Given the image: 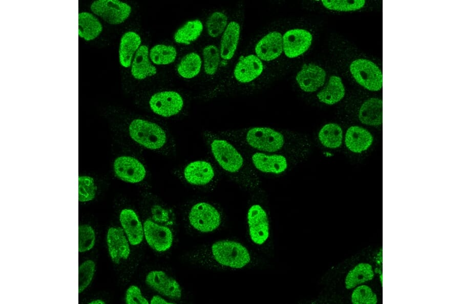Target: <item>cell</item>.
<instances>
[{"label": "cell", "instance_id": "1", "mask_svg": "<svg viewBox=\"0 0 461 304\" xmlns=\"http://www.w3.org/2000/svg\"><path fill=\"white\" fill-rule=\"evenodd\" d=\"M203 138L213 162L220 172L242 188L254 190L259 179L240 147L216 131L205 130Z\"/></svg>", "mask_w": 461, "mask_h": 304}, {"label": "cell", "instance_id": "2", "mask_svg": "<svg viewBox=\"0 0 461 304\" xmlns=\"http://www.w3.org/2000/svg\"><path fill=\"white\" fill-rule=\"evenodd\" d=\"M264 63L247 47L234 60L224 75L209 87L205 99L250 94L265 71Z\"/></svg>", "mask_w": 461, "mask_h": 304}, {"label": "cell", "instance_id": "3", "mask_svg": "<svg viewBox=\"0 0 461 304\" xmlns=\"http://www.w3.org/2000/svg\"><path fill=\"white\" fill-rule=\"evenodd\" d=\"M216 132L239 146L262 152L279 153L286 144L285 135L269 127L252 126Z\"/></svg>", "mask_w": 461, "mask_h": 304}, {"label": "cell", "instance_id": "4", "mask_svg": "<svg viewBox=\"0 0 461 304\" xmlns=\"http://www.w3.org/2000/svg\"><path fill=\"white\" fill-rule=\"evenodd\" d=\"M124 132L131 139L143 147L165 153L175 148L169 133L158 123L134 118L124 121Z\"/></svg>", "mask_w": 461, "mask_h": 304}, {"label": "cell", "instance_id": "5", "mask_svg": "<svg viewBox=\"0 0 461 304\" xmlns=\"http://www.w3.org/2000/svg\"><path fill=\"white\" fill-rule=\"evenodd\" d=\"M244 17V5L242 3H238L230 15L228 24L220 37L218 45L221 59L220 70L216 82L224 75L235 60L241 38Z\"/></svg>", "mask_w": 461, "mask_h": 304}, {"label": "cell", "instance_id": "6", "mask_svg": "<svg viewBox=\"0 0 461 304\" xmlns=\"http://www.w3.org/2000/svg\"><path fill=\"white\" fill-rule=\"evenodd\" d=\"M213 259L219 265L232 268H241L250 260V254L241 244L233 241L223 240L211 246Z\"/></svg>", "mask_w": 461, "mask_h": 304}, {"label": "cell", "instance_id": "7", "mask_svg": "<svg viewBox=\"0 0 461 304\" xmlns=\"http://www.w3.org/2000/svg\"><path fill=\"white\" fill-rule=\"evenodd\" d=\"M239 146L257 173L259 172L279 175L285 172L288 168L287 158L282 154L265 153Z\"/></svg>", "mask_w": 461, "mask_h": 304}, {"label": "cell", "instance_id": "8", "mask_svg": "<svg viewBox=\"0 0 461 304\" xmlns=\"http://www.w3.org/2000/svg\"><path fill=\"white\" fill-rule=\"evenodd\" d=\"M219 172L213 161L197 160L185 165L181 175L183 180L191 185L212 187L219 181Z\"/></svg>", "mask_w": 461, "mask_h": 304}, {"label": "cell", "instance_id": "9", "mask_svg": "<svg viewBox=\"0 0 461 304\" xmlns=\"http://www.w3.org/2000/svg\"><path fill=\"white\" fill-rule=\"evenodd\" d=\"M188 219L191 225L201 232H210L218 228L221 222V214L213 204L199 202L190 209Z\"/></svg>", "mask_w": 461, "mask_h": 304}, {"label": "cell", "instance_id": "10", "mask_svg": "<svg viewBox=\"0 0 461 304\" xmlns=\"http://www.w3.org/2000/svg\"><path fill=\"white\" fill-rule=\"evenodd\" d=\"M283 35L272 30L250 42L247 48L264 63L278 59L283 53Z\"/></svg>", "mask_w": 461, "mask_h": 304}, {"label": "cell", "instance_id": "11", "mask_svg": "<svg viewBox=\"0 0 461 304\" xmlns=\"http://www.w3.org/2000/svg\"><path fill=\"white\" fill-rule=\"evenodd\" d=\"M350 71L356 81L365 88L378 91L382 88V73L372 61L365 59L354 60L350 66Z\"/></svg>", "mask_w": 461, "mask_h": 304}, {"label": "cell", "instance_id": "12", "mask_svg": "<svg viewBox=\"0 0 461 304\" xmlns=\"http://www.w3.org/2000/svg\"><path fill=\"white\" fill-rule=\"evenodd\" d=\"M91 11L106 23L117 25L130 16L132 8L128 4L117 0H97L90 5Z\"/></svg>", "mask_w": 461, "mask_h": 304}, {"label": "cell", "instance_id": "13", "mask_svg": "<svg viewBox=\"0 0 461 304\" xmlns=\"http://www.w3.org/2000/svg\"><path fill=\"white\" fill-rule=\"evenodd\" d=\"M249 234L252 241L256 245L263 246L270 237V224L265 208L259 204H253L247 212Z\"/></svg>", "mask_w": 461, "mask_h": 304}, {"label": "cell", "instance_id": "14", "mask_svg": "<svg viewBox=\"0 0 461 304\" xmlns=\"http://www.w3.org/2000/svg\"><path fill=\"white\" fill-rule=\"evenodd\" d=\"M149 104L155 114L164 117L178 115L182 111L184 102L182 96L174 91H165L153 95Z\"/></svg>", "mask_w": 461, "mask_h": 304}, {"label": "cell", "instance_id": "15", "mask_svg": "<svg viewBox=\"0 0 461 304\" xmlns=\"http://www.w3.org/2000/svg\"><path fill=\"white\" fill-rule=\"evenodd\" d=\"M113 169L117 177L128 183H140L146 176V170L143 164L131 156L124 155L116 158L114 162Z\"/></svg>", "mask_w": 461, "mask_h": 304}, {"label": "cell", "instance_id": "16", "mask_svg": "<svg viewBox=\"0 0 461 304\" xmlns=\"http://www.w3.org/2000/svg\"><path fill=\"white\" fill-rule=\"evenodd\" d=\"M143 226L146 242L153 250L162 252L171 247L173 235L168 226L158 224L151 219L146 220Z\"/></svg>", "mask_w": 461, "mask_h": 304}, {"label": "cell", "instance_id": "17", "mask_svg": "<svg viewBox=\"0 0 461 304\" xmlns=\"http://www.w3.org/2000/svg\"><path fill=\"white\" fill-rule=\"evenodd\" d=\"M145 281L148 287L161 295L174 300L181 297L182 290L179 283L162 270L149 272Z\"/></svg>", "mask_w": 461, "mask_h": 304}, {"label": "cell", "instance_id": "18", "mask_svg": "<svg viewBox=\"0 0 461 304\" xmlns=\"http://www.w3.org/2000/svg\"><path fill=\"white\" fill-rule=\"evenodd\" d=\"M283 52L288 58H296L304 53L310 47L312 36L307 30L293 29L287 30L282 36Z\"/></svg>", "mask_w": 461, "mask_h": 304}, {"label": "cell", "instance_id": "19", "mask_svg": "<svg viewBox=\"0 0 461 304\" xmlns=\"http://www.w3.org/2000/svg\"><path fill=\"white\" fill-rule=\"evenodd\" d=\"M106 242L112 262L119 264L130 256V242L122 227H112L107 232Z\"/></svg>", "mask_w": 461, "mask_h": 304}, {"label": "cell", "instance_id": "20", "mask_svg": "<svg viewBox=\"0 0 461 304\" xmlns=\"http://www.w3.org/2000/svg\"><path fill=\"white\" fill-rule=\"evenodd\" d=\"M326 76V72L322 68L309 63L302 66L296 79L301 90L310 93L316 91L324 84Z\"/></svg>", "mask_w": 461, "mask_h": 304}, {"label": "cell", "instance_id": "21", "mask_svg": "<svg viewBox=\"0 0 461 304\" xmlns=\"http://www.w3.org/2000/svg\"><path fill=\"white\" fill-rule=\"evenodd\" d=\"M119 219L130 244L133 246L140 244L144 238L143 226L135 211L124 208L120 211Z\"/></svg>", "mask_w": 461, "mask_h": 304}, {"label": "cell", "instance_id": "22", "mask_svg": "<svg viewBox=\"0 0 461 304\" xmlns=\"http://www.w3.org/2000/svg\"><path fill=\"white\" fill-rule=\"evenodd\" d=\"M202 54L203 71L210 87L217 81L220 73L221 59L219 47L215 44H207L203 48Z\"/></svg>", "mask_w": 461, "mask_h": 304}, {"label": "cell", "instance_id": "23", "mask_svg": "<svg viewBox=\"0 0 461 304\" xmlns=\"http://www.w3.org/2000/svg\"><path fill=\"white\" fill-rule=\"evenodd\" d=\"M373 137L366 129L351 126L346 131L345 143L347 148L354 153H361L371 145Z\"/></svg>", "mask_w": 461, "mask_h": 304}, {"label": "cell", "instance_id": "24", "mask_svg": "<svg viewBox=\"0 0 461 304\" xmlns=\"http://www.w3.org/2000/svg\"><path fill=\"white\" fill-rule=\"evenodd\" d=\"M131 72L133 77L138 80L145 79L157 73L156 67L150 60L149 49L146 46H141L135 53L131 63Z\"/></svg>", "mask_w": 461, "mask_h": 304}, {"label": "cell", "instance_id": "25", "mask_svg": "<svg viewBox=\"0 0 461 304\" xmlns=\"http://www.w3.org/2000/svg\"><path fill=\"white\" fill-rule=\"evenodd\" d=\"M141 43L140 36L134 31H128L122 36L119 48V60L124 68L130 67L134 54Z\"/></svg>", "mask_w": 461, "mask_h": 304}, {"label": "cell", "instance_id": "26", "mask_svg": "<svg viewBox=\"0 0 461 304\" xmlns=\"http://www.w3.org/2000/svg\"><path fill=\"white\" fill-rule=\"evenodd\" d=\"M99 19L92 13L81 12L78 13V36L89 41L96 38L102 31Z\"/></svg>", "mask_w": 461, "mask_h": 304}, {"label": "cell", "instance_id": "27", "mask_svg": "<svg viewBox=\"0 0 461 304\" xmlns=\"http://www.w3.org/2000/svg\"><path fill=\"white\" fill-rule=\"evenodd\" d=\"M382 100L371 98L366 100L359 112V119L369 126H379L382 123Z\"/></svg>", "mask_w": 461, "mask_h": 304}, {"label": "cell", "instance_id": "28", "mask_svg": "<svg viewBox=\"0 0 461 304\" xmlns=\"http://www.w3.org/2000/svg\"><path fill=\"white\" fill-rule=\"evenodd\" d=\"M345 91L341 78L333 75L330 77L327 85L317 95L320 102L333 105L340 101L344 97Z\"/></svg>", "mask_w": 461, "mask_h": 304}, {"label": "cell", "instance_id": "29", "mask_svg": "<svg viewBox=\"0 0 461 304\" xmlns=\"http://www.w3.org/2000/svg\"><path fill=\"white\" fill-rule=\"evenodd\" d=\"M204 25L200 19L188 20L176 31L174 39L177 44L189 45L200 37Z\"/></svg>", "mask_w": 461, "mask_h": 304}, {"label": "cell", "instance_id": "30", "mask_svg": "<svg viewBox=\"0 0 461 304\" xmlns=\"http://www.w3.org/2000/svg\"><path fill=\"white\" fill-rule=\"evenodd\" d=\"M202 68L201 56L196 52H191L182 57L177 66L176 70L181 77L190 79L198 76Z\"/></svg>", "mask_w": 461, "mask_h": 304}, {"label": "cell", "instance_id": "31", "mask_svg": "<svg viewBox=\"0 0 461 304\" xmlns=\"http://www.w3.org/2000/svg\"><path fill=\"white\" fill-rule=\"evenodd\" d=\"M229 16L222 10H216L210 13L205 21L208 36L214 39L220 37L228 24Z\"/></svg>", "mask_w": 461, "mask_h": 304}, {"label": "cell", "instance_id": "32", "mask_svg": "<svg viewBox=\"0 0 461 304\" xmlns=\"http://www.w3.org/2000/svg\"><path fill=\"white\" fill-rule=\"evenodd\" d=\"M321 144L330 149H336L342 144L343 135L341 127L335 123H328L323 125L318 133Z\"/></svg>", "mask_w": 461, "mask_h": 304}, {"label": "cell", "instance_id": "33", "mask_svg": "<svg viewBox=\"0 0 461 304\" xmlns=\"http://www.w3.org/2000/svg\"><path fill=\"white\" fill-rule=\"evenodd\" d=\"M177 55V50L174 47L163 44L154 46L149 52L151 60L157 65L172 63L176 60Z\"/></svg>", "mask_w": 461, "mask_h": 304}, {"label": "cell", "instance_id": "34", "mask_svg": "<svg viewBox=\"0 0 461 304\" xmlns=\"http://www.w3.org/2000/svg\"><path fill=\"white\" fill-rule=\"evenodd\" d=\"M350 296L353 304H375L378 302L376 294L368 285L362 284L352 289Z\"/></svg>", "mask_w": 461, "mask_h": 304}, {"label": "cell", "instance_id": "35", "mask_svg": "<svg viewBox=\"0 0 461 304\" xmlns=\"http://www.w3.org/2000/svg\"><path fill=\"white\" fill-rule=\"evenodd\" d=\"M151 220L155 223L168 226L173 225L174 213L169 208L159 203H155L150 207Z\"/></svg>", "mask_w": 461, "mask_h": 304}, {"label": "cell", "instance_id": "36", "mask_svg": "<svg viewBox=\"0 0 461 304\" xmlns=\"http://www.w3.org/2000/svg\"><path fill=\"white\" fill-rule=\"evenodd\" d=\"M95 243V233L93 228L87 224L78 227V251L85 252L92 249Z\"/></svg>", "mask_w": 461, "mask_h": 304}, {"label": "cell", "instance_id": "37", "mask_svg": "<svg viewBox=\"0 0 461 304\" xmlns=\"http://www.w3.org/2000/svg\"><path fill=\"white\" fill-rule=\"evenodd\" d=\"M95 271V264L91 259L83 262L78 269V293L82 292L90 284Z\"/></svg>", "mask_w": 461, "mask_h": 304}, {"label": "cell", "instance_id": "38", "mask_svg": "<svg viewBox=\"0 0 461 304\" xmlns=\"http://www.w3.org/2000/svg\"><path fill=\"white\" fill-rule=\"evenodd\" d=\"M96 186L94 180L89 176L78 178V200L81 202L92 200L96 193Z\"/></svg>", "mask_w": 461, "mask_h": 304}, {"label": "cell", "instance_id": "39", "mask_svg": "<svg viewBox=\"0 0 461 304\" xmlns=\"http://www.w3.org/2000/svg\"><path fill=\"white\" fill-rule=\"evenodd\" d=\"M322 4L326 8L334 11H350L362 8L365 1H322Z\"/></svg>", "mask_w": 461, "mask_h": 304}, {"label": "cell", "instance_id": "40", "mask_svg": "<svg viewBox=\"0 0 461 304\" xmlns=\"http://www.w3.org/2000/svg\"><path fill=\"white\" fill-rule=\"evenodd\" d=\"M125 301L128 304H148L149 301L143 296L140 289L135 285H131L127 289Z\"/></svg>", "mask_w": 461, "mask_h": 304}, {"label": "cell", "instance_id": "41", "mask_svg": "<svg viewBox=\"0 0 461 304\" xmlns=\"http://www.w3.org/2000/svg\"><path fill=\"white\" fill-rule=\"evenodd\" d=\"M150 303L152 304H171L173 303V302L167 301L163 298H162L161 296L159 295H154L150 301Z\"/></svg>", "mask_w": 461, "mask_h": 304}, {"label": "cell", "instance_id": "42", "mask_svg": "<svg viewBox=\"0 0 461 304\" xmlns=\"http://www.w3.org/2000/svg\"><path fill=\"white\" fill-rule=\"evenodd\" d=\"M89 303V304H104V303H106V302L101 299H95V300H93L91 301Z\"/></svg>", "mask_w": 461, "mask_h": 304}]
</instances>
